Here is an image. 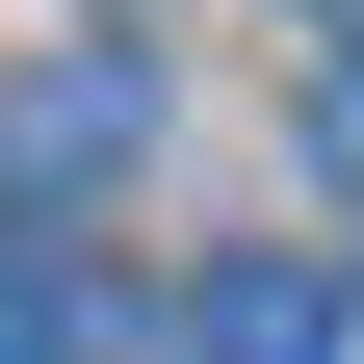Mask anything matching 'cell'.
Masks as SVG:
<instances>
[{
    "label": "cell",
    "mask_w": 364,
    "mask_h": 364,
    "mask_svg": "<svg viewBox=\"0 0 364 364\" xmlns=\"http://www.w3.org/2000/svg\"><path fill=\"white\" fill-rule=\"evenodd\" d=\"M312 156H338V208H364V53H338V105H312Z\"/></svg>",
    "instance_id": "cell-4"
},
{
    "label": "cell",
    "mask_w": 364,
    "mask_h": 364,
    "mask_svg": "<svg viewBox=\"0 0 364 364\" xmlns=\"http://www.w3.org/2000/svg\"><path fill=\"white\" fill-rule=\"evenodd\" d=\"M338 26H364V0H338Z\"/></svg>",
    "instance_id": "cell-5"
},
{
    "label": "cell",
    "mask_w": 364,
    "mask_h": 364,
    "mask_svg": "<svg viewBox=\"0 0 364 364\" xmlns=\"http://www.w3.org/2000/svg\"><path fill=\"white\" fill-rule=\"evenodd\" d=\"M130 156H156V53L130 26H53V53L0 78V235H78Z\"/></svg>",
    "instance_id": "cell-1"
},
{
    "label": "cell",
    "mask_w": 364,
    "mask_h": 364,
    "mask_svg": "<svg viewBox=\"0 0 364 364\" xmlns=\"http://www.w3.org/2000/svg\"><path fill=\"white\" fill-rule=\"evenodd\" d=\"M156 338H182V312L130 287L105 235H0V364H156Z\"/></svg>",
    "instance_id": "cell-2"
},
{
    "label": "cell",
    "mask_w": 364,
    "mask_h": 364,
    "mask_svg": "<svg viewBox=\"0 0 364 364\" xmlns=\"http://www.w3.org/2000/svg\"><path fill=\"white\" fill-rule=\"evenodd\" d=\"M338 338H364L338 260H208V287H182V364H338Z\"/></svg>",
    "instance_id": "cell-3"
}]
</instances>
